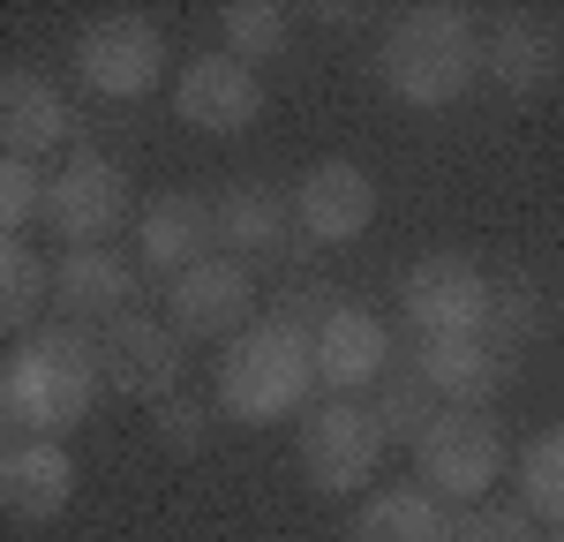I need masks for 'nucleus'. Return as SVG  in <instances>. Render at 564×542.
I'll return each instance as SVG.
<instances>
[{
    "instance_id": "nucleus-4",
    "label": "nucleus",
    "mask_w": 564,
    "mask_h": 542,
    "mask_svg": "<svg viewBox=\"0 0 564 542\" xmlns=\"http://www.w3.org/2000/svg\"><path fill=\"white\" fill-rule=\"evenodd\" d=\"M414 475L436 505H481L505 475V430L481 406H436V422L414 437Z\"/></svg>"
},
{
    "instance_id": "nucleus-7",
    "label": "nucleus",
    "mask_w": 564,
    "mask_h": 542,
    "mask_svg": "<svg viewBox=\"0 0 564 542\" xmlns=\"http://www.w3.org/2000/svg\"><path fill=\"white\" fill-rule=\"evenodd\" d=\"M98 339V384L113 392V400H135V406H159V400H174L181 392V339L166 316H113V324H98L90 332Z\"/></svg>"
},
{
    "instance_id": "nucleus-31",
    "label": "nucleus",
    "mask_w": 564,
    "mask_h": 542,
    "mask_svg": "<svg viewBox=\"0 0 564 542\" xmlns=\"http://www.w3.org/2000/svg\"><path fill=\"white\" fill-rule=\"evenodd\" d=\"M0 452H8V406H0Z\"/></svg>"
},
{
    "instance_id": "nucleus-14",
    "label": "nucleus",
    "mask_w": 564,
    "mask_h": 542,
    "mask_svg": "<svg viewBox=\"0 0 564 542\" xmlns=\"http://www.w3.org/2000/svg\"><path fill=\"white\" fill-rule=\"evenodd\" d=\"M174 113L188 121V129H204V136H241L263 113L257 68H241L234 53H196V61H181Z\"/></svg>"
},
{
    "instance_id": "nucleus-15",
    "label": "nucleus",
    "mask_w": 564,
    "mask_h": 542,
    "mask_svg": "<svg viewBox=\"0 0 564 542\" xmlns=\"http://www.w3.org/2000/svg\"><path fill=\"white\" fill-rule=\"evenodd\" d=\"M212 241H218L212 196H196V188H159L151 204H135V264L143 271L181 279L188 264L212 257Z\"/></svg>"
},
{
    "instance_id": "nucleus-22",
    "label": "nucleus",
    "mask_w": 564,
    "mask_h": 542,
    "mask_svg": "<svg viewBox=\"0 0 564 542\" xmlns=\"http://www.w3.org/2000/svg\"><path fill=\"white\" fill-rule=\"evenodd\" d=\"M53 294V264L23 234H0V332H31Z\"/></svg>"
},
{
    "instance_id": "nucleus-12",
    "label": "nucleus",
    "mask_w": 564,
    "mask_h": 542,
    "mask_svg": "<svg viewBox=\"0 0 564 542\" xmlns=\"http://www.w3.org/2000/svg\"><path fill=\"white\" fill-rule=\"evenodd\" d=\"M294 234L316 241V249H339V241H361L377 226V181L354 159H316L302 181H294Z\"/></svg>"
},
{
    "instance_id": "nucleus-28",
    "label": "nucleus",
    "mask_w": 564,
    "mask_h": 542,
    "mask_svg": "<svg viewBox=\"0 0 564 542\" xmlns=\"http://www.w3.org/2000/svg\"><path fill=\"white\" fill-rule=\"evenodd\" d=\"M452 542H534V512L527 505H467V512H452Z\"/></svg>"
},
{
    "instance_id": "nucleus-17",
    "label": "nucleus",
    "mask_w": 564,
    "mask_h": 542,
    "mask_svg": "<svg viewBox=\"0 0 564 542\" xmlns=\"http://www.w3.org/2000/svg\"><path fill=\"white\" fill-rule=\"evenodd\" d=\"M68 497H76V459L53 445V437H15V445L0 452V512H15V520H61L68 512Z\"/></svg>"
},
{
    "instance_id": "nucleus-24",
    "label": "nucleus",
    "mask_w": 564,
    "mask_h": 542,
    "mask_svg": "<svg viewBox=\"0 0 564 542\" xmlns=\"http://www.w3.org/2000/svg\"><path fill=\"white\" fill-rule=\"evenodd\" d=\"M550 332V294L534 286V279H489V324H481V339L497 347H527V339H542Z\"/></svg>"
},
{
    "instance_id": "nucleus-10",
    "label": "nucleus",
    "mask_w": 564,
    "mask_h": 542,
    "mask_svg": "<svg viewBox=\"0 0 564 542\" xmlns=\"http://www.w3.org/2000/svg\"><path fill=\"white\" fill-rule=\"evenodd\" d=\"M166 324L181 339H234L257 324V271L234 264L226 249H212L204 264H188L166 279Z\"/></svg>"
},
{
    "instance_id": "nucleus-6",
    "label": "nucleus",
    "mask_w": 564,
    "mask_h": 542,
    "mask_svg": "<svg viewBox=\"0 0 564 542\" xmlns=\"http://www.w3.org/2000/svg\"><path fill=\"white\" fill-rule=\"evenodd\" d=\"M68 249H106L135 219V188L106 151H76L61 174H45V212H39Z\"/></svg>"
},
{
    "instance_id": "nucleus-19",
    "label": "nucleus",
    "mask_w": 564,
    "mask_h": 542,
    "mask_svg": "<svg viewBox=\"0 0 564 542\" xmlns=\"http://www.w3.org/2000/svg\"><path fill=\"white\" fill-rule=\"evenodd\" d=\"M212 226H218V241H226L234 264H271V257H286L294 204L279 188H263V181H234L226 196H212Z\"/></svg>"
},
{
    "instance_id": "nucleus-25",
    "label": "nucleus",
    "mask_w": 564,
    "mask_h": 542,
    "mask_svg": "<svg viewBox=\"0 0 564 542\" xmlns=\"http://www.w3.org/2000/svg\"><path fill=\"white\" fill-rule=\"evenodd\" d=\"M520 505L534 512V520L564 528V422L542 430V437H527V452H520Z\"/></svg>"
},
{
    "instance_id": "nucleus-29",
    "label": "nucleus",
    "mask_w": 564,
    "mask_h": 542,
    "mask_svg": "<svg viewBox=\"0 0 564 542\" xmlns=\"http://www.w3.org/2000/svg\"><path fill=\"white\" fill-rule=\"evenodd\" d=\"M45 212V174L31 159H0V234H23Z\"/></svg>"
},
{
    "instance_id": "nucleus-5",
    "label": "nucleus",
    "mask_w": 564,
    "mask_h": 542,
    "mask_svg": "<svg viewBox=\"0 0 564 542\" xmlns=\"http://www.w3.org/2000/svg\"><path fill=\"white\" fill-rule=\"evenodd\" d=\"M159 76H166V31H159L151 15L106 8V15H90L84 31H76V84H84L90 98L129 106L143 90H159Z\"/></svg>"
},
{
    "instance_id": "nucleus-21",
    "label": "nucleus",
    "mask_w": 564,
    "mask_h": 542,
    "mask_svg": "<svg viewBox=\"0 0 564 542\" xmlns=\"http://www.w3.org/2000/svg\"><path fill=\"white\" fill-rule=\"evenodd\" d=\"M347 542H452V505H436L422 483L406 490H377L361 512H354Z\"/></svg>"
},
{
    "instance_id": "nucleus-11",
    "label": "nucleus",
    "mask_w": 564,
    "mask_h": 542,
    "mask_svg": "<svg viewBox=\"0 0 564 542\" xmlns=\"http://www.w3.org/2000/svg\"><path fill=\"white\" fill-rule=\"evenodd\" d=\"M481 76L489 90H505L512 106H534V98H550L564 84V31L550 15H497L489 31H481Z\"/></svg>"
},
{
    "instance_id": "nucleus-30",
    "label": "nucleus",
    "mask_w": 564,
    "mask_h": 542,
    "mask_svg": "<svg viewBox=\"0 0 564 542\" xmlns=\"http://www.w3.org/2000/svg\"><path fill=\"white\" fill-rule=\"evenodd\" d=\"M332 310H339V286H332V279H286V286H279V302H271V316H279L286 332H302V339Z\"/></svg>"
},
{
    "instance_id": "nucleus-20",
    "label": "nucleus",
    "mask_w": 564,
    "mask_h": 542,
    "mask_svg": "<svg viewBox=\"0 0 564 542\" xmlns=\"http://www.w3.org/2000/svg\"><path fill=\"white\" fill-rule=\"evenodd\" d=\"M414 377H422L444 406H489V400H497V384H505V355H497L481 332H475V339H422Z\"/></svg>"
},
{
    "instance_id": "nucleus-8",
    "label": "nucleus",
    "mask_w": 564,
    "mask_h": 542,
    "mask_svg": "<svg viewBox=\"0 0 564 542\" xmlns=\"http://www.w3.org/2000/svg\"><path fill=\"white\" fill-rule=\"evenodd\" d=\"M399 310L422 339H475L489 324V271L467 249H430L399 279Z\"/></svg>"
},
{
    "instance_id": "nucleus-3",
    "label": "nucleus",
    "mask_w": 564,
    "mask_h": 542,
    "mask_svg": "<svg viewBox=\"0 0 564 542\" xmlns=\"http://www.w3.org/2000/svg\"><path fill=\"white\" fill-rule=\"evenodd\" d=\"M316 392V369H308V339L302 332H286L279 316H263L249 332H234L226 347H218V369H212V406L226 422H286L294 406H308Z\"/></svg>"
},
{
    "instance_id": "nucleus-9",
    "label": "nucleus",
    "mask_w": 564,
    "mask_h": 542,
    "mask_svg": "<svg viewBox=\"0 0 564 542\" xmlns=\"http://www.w3.org/2000/svg\"><path fill=\"white\" fill-rule=\"evenodd\" d=\"M377 459H384V430H377L369 400H316L302 414V475H308V490H324V497L369 490Z\"/></svg>"
},
{
    "instance_id": "nucleus-32",
    "label": "nucleus",
    "mask_w": 564,
    "mask_h": 542,
    "mask_svg": "<svg viewBox=\"0 0 564 542\" xmlns=\"http://www.w3.org/2000/svg\"><path fill=\"white\" fill-rule=\"evenodd\" d=\"M557 542H564V535H557Z\"/></svg>"
},
{
    "instance_id": "nucleus-13",
    "label": "nucleus",
    "mask_w": 564,
    "mask_h": 542,
    "mask_svg": "<svg viewBox=\"0 0 564 542\" xmlns=\"http://www.w3.org/2000/svg\"><path fill=\"white\" fill-rule=\"evenodd\" d=\"M308 369H316V384H324L332 400H354V392L384 384V377H391V332H384V316L339 302V310L308 332Z\"/></svg>"
},
{
    "instance_id": "nucleus-18",
    "label": "nucleus",
    "mask_w": 564,
    "mask_h": 542,
    "mask_svg": "<svg viewBox=\"0 0 564 542\" xmlns=\"http://www.w3.org/2000/svg\"><path fill=\"white\" fill-rule=\"evenodd\" d=\"M53 302L68 324H113L135 302V264L106 241V249H68L53 264Z\"/></svg>"
},
{
    "instance_id": "nucleus-16",
    "label": "nucleus",
    "mask_w": 564,
    "mask_h": 542,
    "mask_svg": "<svg viewBox=\"0 0 564 542\" xmlns=\"http://www.w3.org/2000/svg\"><path fill=\"white\" fill-rule=\"evenodd\" d=\"M68 129H76V113L45 68H0V159L39 166V151L68 143Z\"/></svg>"
},
{
    "instance_id": "nucleus-2",
    "label": "nucleus",
    "mask_w": 564,
    "mask_h": 542,
    "mask_svg": "<svg viewBox=\"0 0 564 542\" xmlns=\"http://www.w3.org/2000/svg\"><path fill=\"white\" fill-rule=\"evenodd\" d=\"M106 384H98V339L76 332V324H45V332H23L15 355L0 361V406L23 437H68L90 414Z\"/></svg>"
},
{
    "instance_id": "nucleus-1",
    "label": "nucleus",
    "mask_w": 564,
    "mask_h": 542,
    "mask_svg": "<svg viewBox=\"0 0 564 542\" xmlns=\"http://www.w3.org/2000/svg\"><path fill=\"white\" fill-rule=\"evenodd\" d=\"M377 76L414 113H436V106L467 98L481 76V23L467 8H444V0L399 8L384 23V39H377Z\"/></svg>"
},
{
    "instance_id": "nucleus-27",
    "label": "nucleus",
    "mask_w": 564,
    "mask_h": 542,
    "mask_svg": "<svg viewBox=\"0 0 564 542\" xmlns=\"http://www.w3.org/2000/svg\"><path fill=\"white\" fill-rule=\"evenodd\" d=\"M212 422H218V406L196 400V392H174V400L151 406V430H159V445L174 452V459H196V452L212 445Z\"/></svg>"
},
{
    "instance_id": "nucleus-26",
    "label": "nucleus",
    "mask_w": 564,
    "mask_h": 542,
    "mask_svg": "<svg viewBox=\"0 0 564 542\" xmlns=\"http://www.w3.org/2000/svg\"><path fill=\"white\" fill-rule=\"evenodd\" d=\"M369 414H377V430H384V445H414L422 430L436 422V392L414 377V369H391L384 392L369 400Z\"/></svg>"
},
{
    "instance_id": "nucleus-23",
    "label": "nucleus",
    "mask_w": 564,
    "mask_h": 542,
    "mask_svg": "<svg viewBox=\"0 0 564 542\" xmlns=\"http://www.w3.org/2000/svg\"><path fill=\"white\" fill-rule=\"evenodd\" d=\"M218 31H226L218 53H234L241 68H257V61H279V53L294 45V15L271 8V0H226V8H218Z\"/></svg>"
}]
</instances>
